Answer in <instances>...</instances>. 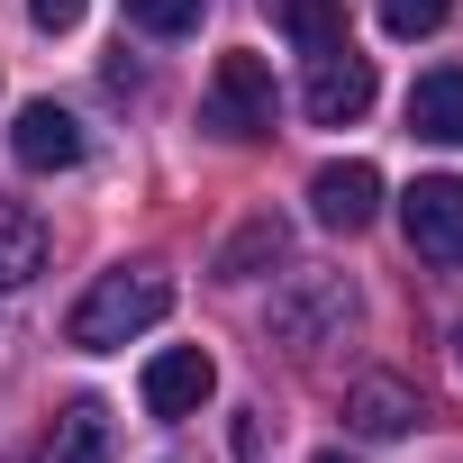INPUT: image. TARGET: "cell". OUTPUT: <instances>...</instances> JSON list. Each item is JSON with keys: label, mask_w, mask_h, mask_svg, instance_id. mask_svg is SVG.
Wrapping results in <instances>:
<instances>
[{"label": "cell", "mask_w": 463, "mask_h": 463, "mask_svg": "<svg viewBox=\"0 0 463 463\" xmlns=\"http://www.w3.org/2000/svg\"><path fill=\"white\" fill-rule=\"evenodd\" d=\"M173 309V273H155V264H118V273H100L82 300H73V318H64V336L82 345V354H109V345H128V336H146L155 318Z\"/></svg>", "instance_id": "1"}, {"label": "cell", "mask_w": 463, "mask_h": 463, "mask_svg": "<svg viewBox=\"0 0 463 463\" xmlns=\"http://www.w3.org/2000/svg\"><path fill=\"white\" fill-rule=\"evenodd\" d=\"M264 327H273V345H327V336L354 327V282L345 273H291L273 291Z\"/></svg>", "instance_id": "2"}, {"label": "cell", "mask_w": 463, "mask_h": 463, "mask_svg": "<svg viewBox=\"0 0 463 463\" xmlns=\"http://www.w3.org/2000/svg\"><path fill=\"white\" fill-rule=\"evenodd\" d=\"M400 227L427 264H463V173H418L400 191Z\"/></svg>", "instance_id": "3"}, {"label": "cell", "mask_w": 463, "mask_h": 463, "mask_svg": "<svg viewBox=\"0 0 463 463\" xmlns=\"http://www.w3.org/2000/svg\"><path fill=\"white\" fill-rule=\"evenodd\" d=\"M200 118H209L218 137H264V128H273V64H264V55H218Z\"/></svg>", "instance_id": "4"}, {"label": "cell", "mask_w": 463, "mask_h": 463, "mask_svg": "<svg viewBox=\"0 0 463 463\" xmlns=\"http://www.w3.org/2000/svg\"><path fill=\"white\" fill-rule=\"evenodd\" d=\"M82 146H91V137H82V118H73V109H55V100H28V109L10 118V155H19L28 173H73V164H82Z\"/></svg>", "instance_id": "5"}, {"label": "cell", "mask_w": 463, "mask_h": 463, "mask_svg": "<svg viewBox=\"0 0 463 463\" xmlns=\"http://www.w3.org/2000/svg\"><path fill=\"white\" fill-rule=\"evenodd\" d=\"M300 109H309L318 128H354V118L373 109V64H364L354 46H336V55H318V73H309V91H300Z\"/></svg>", "instance_id": "6"}, {"label": "cell", "mask_w": 463, "mask_h": 463, "mask_svg": "<svg viewBox=\"0 0 463 463\" xmlns=\"http://www.w3.org/2000/svg\"><path fill=\"white\" fill-rule=\"evenodd\" d=\"M309 209H318V227H345V237H354V227H373V209H382V173L373 164H318L309 173Z\"/></svg>", "instance_id": "7"}, {"label": "cell", "mask_w": 463, "mask_h": 463, "mask_svg": "<svg viewBox=\"0 0 463 463\" xmlns=\"http://www.w3.org/2000/svg\"><path fill=\"white\" fill-rule=\"evenodd\" d=\"M209 391H218V364H209L200 345H173V354L146 364V409H155V418H200Z\"/></svg>", "instance_id": "8"}, {"label": "cell", "mask_w": 463, "mask_h": 463, "mask_svg": "<svg viewBox=\"0 0 463 463\" xmlns=\"http://www.w3.org/2000/svg\"><path fill=\"white\" fill-rule=\"evenodd\" d=\"M37 463H118V427H109V409H100V400H73V409L46 427Z\"/></svg>", "instance_id": "9"}, {"label": "cell", "mask_w": 463, "mask_h": 463, "mask_svg": "<svg viewBox=\"0 0 463 463\" xmlns=\"http://www.w3.org/2000/svg\"><path fill=\"white\" fill-rule=\"evenodd\" d=\"M46 255H55L46 218H37L28 200H0V291H28V282L46 273Z\"/></svg>", "instance_id": "10"}, {"label": "cell", "mask_w": 463, "mask_h": 463, "mask_svg": "<svg viewBox=\"0 0 463 463\" xmlns=\"http://www.w3.org/2000/svg\"><path fill=\"white\" fill-rule=\"evenodd\" d=\"M345 427H354V436H409V427H418V391L391 382V373H364V382L345 391Z\"/></svg>", "instance_id": "11"}, {"label": "cell", "mask_w": 463, "mask_h": 463, "mask_svg": "<svg viewBox=\"0 0 463 463\" xmlns=\"http://www.w3.org/2000/svg\"><path fill=\"white\" fill-rule=\"evenodd\" d=\"M409 137H427V146H463V64L418 73V91H409Z\"/></svg>", "instance_id": "12"}, {"label": "cell", "mask_w": 463, "mask_h": 463, "mask_svg": "<svg viewBox=\"0 0 463 463\" xmlns=\"http://www.w3.org/2000/svg\"><path fill=\"white\" fill-rule=\"evenodd\" d=\"M282 255H291V227H282L273 209H255V218L237 227V237L218 246V282H255V273H273Z\"/></svg>", "instance_id": "13"}, {"label": "cell", "mask_w": 463, "mask_h": 463, "mask_svg": "<svg viewBox=\"0 0 463 463\" xmlns=\"http://www.w3.org/2000/svg\"><path fill=\"white\" fill-rule=\"evenodd\" d=\"M282 28H291L300 55H336V46H354V37H345V0H282Z\"/></svg>", "instance_id": "14"}, {"label": "cell", "mask_w": 463, "mask_h": 463, "mask_svg": "<svg viewBox=\"0 0 463 463\" xmlns=\"http://www.w3.org/2000/svg\"><path fill=\"white\" fill-rule=\"evenodd\" d=\"M200 10H209V0H128V19H137L146 37H191Z\"/></svg>", "instance_id": "15"}, {"label": "cell", "mask_w": 463, "mask_h": 463, "mask_svg": "<svg viewBox=\"0 0 463 463\" xmlns=\"http://www.w3.org/2000/svg\"><path fill=\"white\" fill-rule=\"evenodd\" d=\"M454 19V0H382V28L391 37H436Z\"/></svg>", "instance_id": "16"}, {"label": "cell", "mask_w": 463, "mask_h": 463, "mask_svg": "<svg viewBox=\"0 0 463 463\" xmlns=\"http://www.w3.org/2000/svg\"><path fill=\"white\" fill-rule=\"evenodd\" d=\"M28 19H37L46 37H64V28H82V0H28Z\"/></svg>", "instance_id": "17"}, {"label": "cell", "mask_w": 463, "mask_h": 463, "mask_svg": "<svg viewBox=\"0 0 463 463\" xmlns=\"http://www.w3.org/2000/svg\"><path fill=\"white\" fill-rule=\"evenodd\" d=\"M309 463H354V454H336V445H327V454H309Z\"/></svg>", "instance_id": "18"}, {"label": "cell", "mask_w": 463, "mask_h": 463, "mask_svg": "<svg viewBox=\"0 0 463 463\" xmlns=\"http://www.w3.org/2000/svg\"><path fill=\"white\" fill-rule=\"evenodd\" d=\"M454 373H463V327H454Z\"/></svg>", "instance_id": "19"}]
</instances>
